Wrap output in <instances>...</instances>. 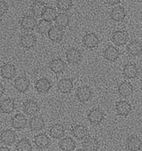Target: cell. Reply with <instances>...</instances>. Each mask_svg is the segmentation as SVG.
<instances>
[{
    "label": "cell",
    "instance_id": "1",
    "mask_svg": "<svg viewBox=\"0 0 142 151\" xmlns=\"http://www.w3.org/2000/svg\"><path fill=\"white\" fill-rule=\"evenodd\" d=\"M112 41L118 46H123L128 42L129 37L128 33L125 30H117L112 33Z\"/></svg>",
    "mask_w": 142,
    "mask_h": 151
},
{
    "label": "cell",
    "instance_id": "2",
    "mask_svg": "<svg viewBox=\"0 0 142 151\" xmlns=\"http://www.w3.org/2000/svg\"><path fill=\"white\" fill-rule=\"evenodd\" d=\"M13 85L15 89L19 93H24L29 89L30 82L26 77L19 76L14 80Z\"/></svg>",
    "mask_w": 142,
    "mask_h": 151
},
{
    "label": "cell",
    "instance_id": "3",
    "mask_svg": "<svg viewBox=\"0 0 142 151\" xmlns=\"http://www.w3.org/2000/svg\"><path fill=\"white\" fill-rule=\"evenodd\" d=\"M11 124L12 127L18 131L24 129L27 124V119L25 115L22 113L15 114L12 119Z\"/></svg>",
    "mask_w": 142,
    "mask_h": 151
},
{
    "label": "cell",
    "instance_id": "4",
    "mask_svg": "<svg viewBox=\"0 0 142 151\" xmlns=\"http://www.w3.org/2000/svg\"><path fill=\"white\" fill-rule=\"evenodd\" d=\"M0 73L3 78L7 80L14 78L17 74V69L12 63H6L1 67Z\"/></svg>",
    "mask_w": 142,
    "mask_h": 151
},
{
    "label": "cell",
    "instance_id": "5",
    "mask_svg": "<svg viewBox=\"0 0 142 151\" xmlns=\"http://www.w3.org/2000/svg\"><path fill=\"white\" fill-rule=\"evenodd\" d=\"M66 55L68 62L72 64H77L81 61V53L79 50L74 47L68 49L66 52Z\"/></svg>",
    "mask_w": 142,
    "mask_h": 151
},
{
    "label": "cell",
    "instance_id": "6",
    "mask_svg": "<svg viewBox=\"0 0 142 151\" xmlns=\"http://www.w3.org/2000/svg\"><path fill=\"white\" fill-rule=\"evenodd\" d=\"M65 32L63 29L58 26H53L51 27L48 33V38L52 42H60L63 39Z\"/></svg>",
    "mask_w": 142,
    "mask_h": 151
},
{
    "label": "cell",
    "instance_id": "7",
    "mask_svg": "<svg viewBox=\"0 0 142 151\" xmlns=\"http://www.w3.org/2000/svg\"><path fill=\"white\" fill-rule=\"evenodd\" d=\"M115 109L117 113L120 116H127L131 112V105L126 100H120L116 103Z\"/></svg>",
    "mask_w": 142,
    "mask_h": 151
},
{
    "label": "cell",
    "instance_id": "8",
    "mask_svg": "<svg viewBox=\"0 0 142 151\" xmlns=\"http://www.w3.org/2000/svg\"><path fill=\"white\" fill-rule=\"evenodd\" d=\"M99 42V37L94 33H87L83 37V44L84 46L89 49L95 48L98 46Z\"/></svg>",
    "mask_w": 142,
    "mask_h": 151
},
{
    "label": "cell",
    "instance_id": "9",
    "mask_svg": "<svg viewBox=\"0 0 142 151\" xmlns=\"http://www.w3.org/2000/svg\"><path fill=\"white\" fill-rule=\"evenodd\" d=\"M40 109L39 104L35 100H27L23 104V112L30 116L36 114L39 112Z\"/></svg>",
    "mask_w": 142,
    "mask_h": 151
},
{
    "label": "cell",
    "instance_id": "10",
    "mask_svg": "<svg viewBox=\"0 0 142 151\" xmlns=\"http://www.w3.org/2000/svg\"><path fill=\"white\" fill-rule=\"evenodd\" d=\"M37 41V37L35 35L31 33H27L21 36L20 43L24 48L29 49L35 46Z\"/></svg>",
    "mask_w": 142,
    "mask_h": 151
},
{
    "label": "cell",
    "instance_id": "11",
    "mask_svg": "<svg viewBox=\"0 0 142 151\" xmlns=\"http://www.w3.org/2000/svg\"><path fill=\"white\" fill-rule=\"evenodd\" d=\"M51 88V82L47 78H41L35 83V90L39 93H46L49 91Z\"/></svg>",
    "mask_w": 142,
    "mask_h": 151
},
{
    "label": "cell",
    "instance_id": "12",
    "mask_svg": "<svg viewBox=\"0 0 142 151\" xmlns=\"http://www.w3.org/2000/svg\"><path fill=\"white\" fill-rule=\"evenodd\" d=\"M17 135L14 131L10 129H6L0 135L1 140L7 145L13 144L17 139Z\"/></svg>",
    "mask_w": 142,
    "mask_h": 151
},
{
    "label": "cell",
    "instance_id": "13",
    "mask_svg": "<svg viewBox=\"0 0 142 151\" xmlns=\"http://www.w3.org/2000/svg\"><path fill=\"white\" fill-rule=\"evenodd\" d=\"M104 113L99 108H95L91 110L88 115V119L91 123L100 124L104 119Z\"/></svg>",
    "mask_w": 142,
    "mask_h": 151
},
{
    "label": "cell",
    "instance_id": "14",
    "mask_svg": "<svg viewBox=\"0 0 142 151\" xmlns=\"http://www.w3.org/2000/svg\"><path fill=\"white\" fill-rule=\"evenodd\" d=\"M37 24L36 19L29 15L23 17L20 21V26L25 30H33L36 27Z\"/></svg>",
    "mask_w": 142,
    "mask_h": 151
},
{
    "label": "cell",
    "instance_id": "15",
    "mask_svg": "<svg viewBox=\"0 0 142 151\" xmlns=\"http://www.w3.org/2000/svg\"><path fill=\"white\" fill-rule=\"evenodd\" d=\"M92 92L88 86L79 87L76 91V95L80 102H84L88 101L92 96Z\"/></svg>",
    "mask_w": 142,
    "mask_h": 151
},
{
    "label": "cell",
    "instance_id": "16",
    "mask_svg": "<svg viewBox=\"0 0 142 151\" xmlns=\"http://www.w3.org/2000/svg\"><path fill=\"white\" fill-rule=\"evenodd\" d=\"M45 125L44 119L40 116H33L29 122V128L32 131H40L44 128Z\"/></svg>",
    "mask_w": 142,
    "mask_h": 151
},
{
    "label": "cell",
    "instance_id": "17",
    "mask_svg": "<svg viewBox=\"0 0 142 151\" xmlns=\"http://www.w3.org/2000/svg\"><path fill=\"white\" fill-rule=\"evenodd\" d=\"M82 143L83 149L86 151H97L99 147L98 141L91 136L86 137Z\"/></svg>",
    "mask_w": 142,
    "mask_h": 151
},
{
    "label": "cell",
    "instance_id": "18",
    "mask_svg": "<svg viewBox=\"0 0 142 151\" xmlns=\"http://www.w3.org/2000/svg\"><path fill=\"white\" fill-rule=\"evenodd\" d=\"M50 142V139L45 133L38 134L34 138V144L38 149L45 148L49 145Z\"/></svg>",
    "mask_w": 142,
    "mask_h": 151
},
{
    "label": "cell",
    "instance_id": "19",
    "mask_svg": "<svg viewBox=\"0 0 142 151\" xmlns=\"http://www.w3.org/2000/svg\"><path fill=\"white\" fill-rule=\"evenodd\" d=\"M15 106L14 100L12 98H8L3 100L0 104V110L5 114H9L14 111Z\"/></svg>",
    "mask_w": 142,
    "mask_h": 151
},
{
    "label": "cell",
    "instance_id": "20",
    "mask_svg": "<svg viewBox=\"0 0 142 151\" xmlns=\"http://www.w3.org/2000/svg\"><path fill=\"white\" fill-rule=\"evenodd\" d=\"M123 72L126 78L134 79L138 75V70L136 66L133 63H128L124 66Z\"/></svg>",
    "mask_w": 142,
    "mask_h": 151
},
{
    "label": "cell",
    "instance_id": "21",
    "mask_svg": "<svg viewBox=\"0 0 142 151\" xmlns=\"http://www.w3.org/2000/svg\"><path fill=\"white\" fill-rule=\"evenodd\" d=\"M110 17L111 19L115 22H120L123 21L126 17L124 8L121 6L115 7L110 12Z\"/></svg>",
    "mask_w": 142,
    "mask_h": 151
},
{
    "label": "cell",
    "instance_id": "22",
    "mask_svg": "<svg viewBox=\"0 0 142 151\" xmlns=\"http://www.w3.org/2000/svg\"><path fill=\"white\" fill-rule=\"evenodd\" d=\"M49 68L52 71L55 73H61L64 70L66 64L61 59H54L50 63Z\"/></svg>",
    "mask_w": 142,
    "mask_h": 151
},
{
    "label": "cell",
    "instance_id": "23",
    "mask_svg": "<svg viewBox=\"0 0 142 151\" xmlns=\"http://www.w3.org/2000/svg\"><path fill=\"white\" fill-rule=\"evenodd\" d=\"M47 7L46 4L43 2L35 1L31 5V12L35 17H42Z\"/></svg>",
    "mask_w": 142,
    "mask_h": 151
},
{
    "label": "cell",
    "instance_id": "24",
    "mask_svg": "<svg viewBox=\"0 0 142 151\" xmlns=\"http://www.w3.org/2000/svg\"><path fill=\"white\" fill-rule=\"evenodd\" d=\"M65 129L62 124H56L51 127L49 130L50 135L55 139H59L64 136Z\"/></svg>",
    "mask_w": 142,
    "mask_h": 151
},
{
    "label": "cell",
    "instance_id": "25",
    "mask_svg": "<svg viewBox=\"0 0 142 151\" xmlns=\"http://www.w3.org/2000/svg\"><path fill=\"white\" fill-rule=\"evenodd\" d=\"M119 51L113 45L107 47L104 52V58L109 61H115L119 58Z\"/></svg>",
    "mask_w": 142,
    "mask_h": 151
},
{
    "label": "cell",
    "instance_id": "26",
    "mask_svg": "<svg viewBox=\"0 0 142 151\" xmlns=\"http://www.w3.org/2000/svg\"><path fill=\"white\" fill-rule=\"evenodd\" d=\"M58 88L62 93L67 94L72 91L74 88L72 81L69 78H63L60 80L58 84Z\"/></svg>",
    "mask_w": 142,
    "mask_h": 151
},
{
    "label": "cell",
    "instance_id": "27",
    "mask_svg": "<svg viewBox=\"0 0 142 151\" xmlns=\"http://www.w3.org/2000/svg\"><path fill=\"white\" fill-rule=\"evenodd\" d=\"M59 145L63 151H74L76 147V142L70 137L63 138L59 142Z\"/></svg>",
    "mask_w": 142,
    "mask_h": 151
},
{
    "label": "cell",
    "instance_id": "28",
    "mask_svg": "<svg viewBox=\"0 0 142 151\" xmlns=\"http://www.w3.org/2000/svg\"><path fill=\"white\" fill-rule=\"evenodd\" d=\"M127 146L130 151L141 150L142 147L141 141L137 137L132 136L128 139Z\"/></svg>",
    "mask_w": 142,
    "mask_h": 151
},
{
    "label": "cell",
    "instance_id": "29",
    "mask_svg": "<svg viewBox=\"0 0 142 151\" xmlns=\"http://www.w3.org/2000/svg\"><path fill=\"white\" fill-rule=\"evenodd\" d=\"M127 50L130 55L133 56H138L141 53V44L137 40H134L127 45Z\"/></svg>",
    "mask_w": 142,
    "mask_h": 151
},
{
    "label": "cell",
    "instance_id": "30",
    "mask_svg": "<svg viewBox=\"0 0 142 151\" xmlns=\"http://www.w3.org/2000/svg\"><path fill=\"white\" fill-rule=\"evenodd\" d=\"M72 132L74 136L78 140L84 139L88 135V129L84 125L75 126L73 127Z\"/></svg>",
    "mask_w": 142,
    "mask_h": 151
},
{
    "label": "cell",
    "instance_id": "31",
    "mask_svg": "<svg viewBox=\"0 0 142 151\" xmlns=\"http://www.w3.org/2000/svg\"><path fill=\"white\" fill-rule=\"evenodd\" d=\"M118 92L121 96L124 97H128L133 92V87L130 83L122 82L118 86Z\"/></svg>",
    "mask_w": 142,
    "mask_h": 151
},
{
    "label": "cell",
    "instance_id": "32",
    "mask_svg": "<svg viewBox=\"0 0 142 151\" xmlns=\"http://www.w3.org/2000/svg\"><path fill=\"white\" fill-rule=\"evenodd\" d=\"M52 27V24L51 22L42 19L36 25V31L39 34L45 35L48 34Z\"/></svg>",
    "mask_w": 142,
    "mask_h": 151
},
{
    "label": "cell",
    "instance_id": "33",
    "mask_svg": "<svg viewBox=\"0 0 142 151\" xmlns=\"http://www.w3.org/2000/svg\"><path fill=\"white\" fill-rule=\"evenodd\" d=\"M55 21L57 26L62 28H66L69 24V17L65 13H61L57 15Z\"/></svg>",
    "mask_w": 142,
    "mask_h": 151
},
{
    "label": "cell",
    "instance_id": "34",
    "mask_svg": "<svg viewBox=\"0 0 142 151\" xmlns=\"http://www.w3.org/2000/svg\"><path fill=\"white\" fill-rule=\"evenodd\" d=\"M16 150L19 151H30L32 150V146L30 141L26 138H22L17 142Z\"/></svg>",
    "mask_w": 142,
    "mask_h": 151
},
{
    "label": "cell",
    "instance_id": "35",
    "mask_svg": "<svg viewBox=\"0 0 142 151\" xmlns=\"http://www.w3.org/2000/svg\"><path fill=\"white\" fill-rule=\"evenodd\" d=\"M57 16V12L54 8L47 7L42 17L43 19L46 21L52 22L55 21Z\"/></svg>",
    "mask_w": 142,
    "mask_h": 151
},
{
    "label": "cell",
    "instance_id": "36",
    "mask_svg": "<svg viewBox=\"0 0 142 151\" xmlns=\"http://www.w3.org/2000/svg\"><path fill=\"white\" fill-rule=\"evenodd\" d=\"M73 6V0H57V8L62 12H67L72 8Z\"/></svg>",
    "mask_w": 142,
    "mask_h": 151
},
{
    "label": "cell",
    "instance_id": "37",
    "mask_svg": "<svg viewBox=\"0 0 142 151\" xmlns=\"http://www.w3.org/2000/svg\"><path fill=\"white\" fill-rule=\"evenodd\" d=\"M9 10V6L5 1H0V17L6 14Z\"/></svg>",
    "mask_w": 142,
    "mask_h": 151
},
{
    "label": "cell",
    "instance_id": "38",
    "mask_svg": "<svg viewBox=\"0 0 142 151\" xmlns=\"http://www.w3.org/2000/svg\"><path fill=\"white\" fill-rule=\"evenodd\" d=\"M108 4L110 6H115L121 2V0H105Z\"/></svg>",
    "mask_w": 142,
    "mask_h": 151
},
{
    "label": "cell",
    "instance_id": "39",
    "mask_svg": "<svg viewBox=\"0 0 142 151\" xmlns=\"http://www.w3.org/2000/svg\"><path fill=\"white\" fill-rule=\"evenodd\" d=\"M5 91V88L4 85L0 82V98L2 97L3 95L4 94Z\"/></svg>",
    "mask_w": 142,
    "mask_h": 151
},
{
    "label": "cell",
    "instance_id": "40",
    "mask_svg": "<svg viewBox=\"0 0 142 151\" xmlns=\"http://www.w3.org/2000/svg\"><path fill=\"white\" fill-rule=\"evenodd\" d=\"M0 151H10V150L7 147H2L0 148Z\"/></svg>",
    "mask_w": 142,
    "mask_h": 151
},
{
    "label": "cell",
    "instance_id": "41",
    "mask_svg": "<svg viewBox=\"0 0 142 151\" xmlns=\"http://www.w3.org/2000/svg\"><path fill=\"white\" fill-rule=\"evenodd\" d=\"M138 1H141V0H138Z\"/></svg>",
    "mask_w": 142,
    "mask_h": 151
}]
</instances>
